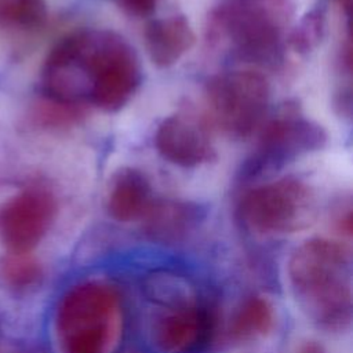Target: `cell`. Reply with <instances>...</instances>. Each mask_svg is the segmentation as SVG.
<instances>
[{"label": "cell", "mask_w": 353, "mask_h": 353, "mask_svg": "<svg viewBox=\"0 0 353 353\" xmlns=\"http://www.w3.org/2000/svg\"><path fill=\"white\" fill-rule=\"evenodd\" d=\"M287 273L303 314L319 328L342 332L352 323L350 254L338 241L313 237L291 254Z\"/></svg>", "instance_id": "cell-1"}, {"label": "cell", "mask_w": 353, "mask_h": 353, "mask_svg": "<svg viewBox=\"0 0 353 353\" xmlns=\"http://www.w3.org/2000/svg\"><path fill=\"white\" fill-rule=\"evenodd\" d=\"M117 292L101 281L70 288L57 313V330L65 353H110L120 334Z\"/></svg>", "instance_id": "cell-2"}, {"label": "cell", "mask_w": 353, "mask_h": 353, "mask_svg": "<svg viewBox=\"0 0 353 353\" xmlns=\"http://www.w3.org/2000/svg\"><path fill=\"white\" fill-rule=\"evenodd\" d=\"M245 225L261 234H291L310 228L317 200L302 179L284 176L248 190L240 204Z\"/></svg>", "instance_id": "cell-3"}, {"label": "cell", "mask_w": 353, "mask_h": 353, "mask_svg": "<svg viewBox=\"0 0 353 353\" xmlns=\"http://www.w3.org/2000/svg\"><path fill=\"white\" fill-rule=\"evenodd\" d=\"M269 99L268 79L251 69L219 73L207 84V101L214 120L236 138L250 137L261 125Z\"/></svg>", "instance_id": "cell-4"}, {"label": "cell", "mask_w": 353, "mask_h": 353, "mask_svg": "<svg viewBox=\"0 0 353 353\" xmlns=\"http://www.w3.org/2000/svg\"><path fill=\"white\" fill-rule=\"evenodd\" d=\"M283 28L270 14L245 0H233L214 15L216 34L226 37L241 58L261 63L279 58Z\"/></svg>", "instance_id": "cell-5"}, {"label": "cell", "mask_w": 353, "mask_h": 353, "mask_svg": "<svg viewBox=\"0 0 353 353\" xmlns=\"http://www.w3.org/2000/svg\"><path fill=\"white\" fill-rule=\"evenodd\" d=\"M57 201L43 188H29L0 207V240L12 254H28L50 229Z\"/></svg>", "instance_id": "cell-6"}, {"label": "cell", "mask_w": 353, "mask_h": 353, "mask_svg": "<svg viewBox=\"0 0 353 353\" xmlns=\"http://www.w3.org/2000/svg\"><path fill=\"white\" fill-rule=\"evenodd\" d=\"M98 59L90 102L105 112L121 109L141 83L139 59L117 33H109Z\"/></svg>", "instance_id": "cell-7"}, {"label": "cell", "mask_w": 353, "mask_h": 353, "mask_svg": "<svg viewBox=\"0 0 353 353\" xmlns=\"http://www.w3.org/2000/svg\"><path fill=\"white\" fill-rule=\"evenodd\" d=\"M327 142V132L317 123L298 114H284L269 121L261 134L258 153L251 171L279 167L301 154L319 150Z\"/></svg>", "instance_id": "cell-8"}, {"label": "cell", "mask_w": 353, "mask_h": 353, "mask_svg": "<svg viewBox=\"0 0 353 353\" xmlns=\"http://www.w3.org/2000/svg\"><path fill=\"white\" fill-rule=\"evenodd\" d=\"M154 145L165 160L185 168L201 165L215 157L208 132L194 119L183 114L168 116L160 123Z\"/></svg>", "instance_id": "cell-9"}, {"label": "cell", "mask_w": 353, "mask_h": 353, "mask_svg": "<svg viewBox=\"0 0 353 353\" xmlns=\"http://www.w3.org/2000/svg\"><path fill=\"white\" fill-rule=\"evenodd\" d=\"M211 313L196 303L172 309L156 327V342L164 353H196L211 339Z\"/></svg>", "instance_id": "cell-10"}, {"label": "cell", "mask_w": 353, "mask_h": 353, "mask_svg": "<svg viewBox=\"0 0 353 353\" xmlns=\"http://www.w3.org/2000/svg\"><path fill=\"white\" fill-rule=\"evenodd\" d=\"M194 44V32L183 15H170L152 21L145 30V47L150 61L159 68L176 63Z\"/></svg>", "instance_id": "cell-11"}, {"label": "cell", "mask_w": 353, "mask_h": 353, "mask_svg": "<svg viewBox=\"0 0 353 353\" xmlns=\"http://www.w3.org/2000/svg\"><path fill=\"white\" fill-rule=\"evenodd\" d=\"M152 203V189L145 174L131 167L114 174L108 194V211L112 218L120 222L142 219Z\"/></svg>", "instance_id": "cell-12"}, {"label": "cell", "mask_w": 353, "mask_h": 353, "mask_svg": "<svg viewBox=\"0 0 353 353\" xmlns=\"http://www.w3.org/2000/svg\"><path fill=\"white\" fill-rule=\"evenodd\" d=\"M146 232L161 240L178 239L190 230L197 219V208L189 203L153 201L145 216Z\"/></svg>", "instance_id": "cell-13"}, {"label": "cell", "mask_w": 353, "mask_h": 353, "mask_svg": "<svg viewBox=\"0 0 353 353\" xmlns=\"http://www.w3.org/2000/svg\"><path fill=\"white\" fill-rule=\"evenodd\" d=\"M274 327V309L263 296H251L233 317L230 336L245 342L268 335Z\"/></svg>", "instance_id": "cell-14"}, {"label": "cell", "mask_w": 353, "mask_h": 353, "mask_svg": "<svg viewBox=\"0 0 353 353\" xmlns=\"http://www.w3.org/2000/svg\"><path fill=\"white\" fill-rule=\"evenodd\" d=\"M47 4L44 0H0V26L33 30L44 25Z\"/></svg>", "instance_id": "cell-15"}, {"label": "cell", "mask_w": 353, "mask_h": 353, "mask_svg": "<svg viewBox=\"0 0 353 353\" xmlns=\"http://www.w3.org/2000/svg\"><path fill=\"white\" fill-rule=\"evenodd\" d=\"M146 290L152 299L168 305L172 309L194 303L192 302L190 288L188 284L174 274L161 273L152 276L148 281Z\"/></svg>", "instance_id": "cell-16"}, {"label": "cell", "mask_w": 353, "mask_h": 353, "mask_svg": "<svg viewBox=\"0 0 353 353\" xmlns=\"http://www.w3.org/2000/svg\"><path fill=\"white\" fill-rule=\"evenodd\" d=\"M324 34V17L320 11L306 14L288 36L290 47L299 52L307 54L313 51L321 41Z\"/></svg>", "instance_id": "cell-17"}, {"label": "cell", "mask_w": 353, "mask_h": 353, "mask_svg": "<svg viewBox=\"0 0 353 353\" xmlns=\"http://www.w3.org/2000/svg\"><path fill=\"white\" fill-rule=\"evenodd\" d=\"M39 263L28 254H12L3 265V276L14 287H29L40 277Z\"/></svg>", "instance_id": "cell-18"}, {"label": "cell", "mask_w": 353, "mask_h": 353, "mask_svg": "<svg viewBox=\"0 0 353 353\" xmlns=\"http://www.w3.org/2000/svg\"><path fill=\"white\" fill-rule=\"evenodd\" d=\"M159 0H119V4L130 14L137 17H146L152 14Z\"/></svg>", "instance_id": "cell-19"}, {"label": "cell", "mask_w": 353, "mask_h": 353, "mask_svg": "<svg viewBox=\"0 0 353 353\" xmlns=\"http://www.w3.org/2000/svg\"><path fill=\"white\" fill-rule=\"evenodd\" d=\"M298 353H325V350L316 341H307L306 343L301 345Z\"/></svg>", "instance_id": "cell-20"}, {"label": "cell", "mask_w": 353, "mask_h": 353, "mask_svg": "<svg viewBox=\"0 0 353 353\" xmlns=\"http://www.w3.org/2000/svg\"><path fill=\"white\" fill-rule=\"evenodd\" d=\"M346 14L349 12V10H350V6H352V0H334Z\"/></svg>", "instance_id": "cell-21"}, {"label": "cell", "mask_w": 353, "mask_h": 353, "mask_svg": "<svg viewBox=\"0 0 353 353\" xmlns=\"http://www.w3.org/2000/svg\"><path fill=\"white\" fill-rule=\"evenodd\" d=\"M120 353H142V352L138 350V349H134V347H128V349H124V350L120 352Z\"/></svg>", "instance_id": "cell-22"}]
</instances>
